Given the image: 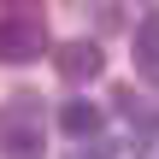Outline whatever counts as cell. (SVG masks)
<instances>
[{"label": "cell", "mask_w": 159, "mask_h": 159, "mask_svg": "<svg viewBox=\"0 0 159 159\" xmlns=\"http://www.w3.org/2000/svg\"><path fill=\"white\" fill-rule=\"evenodd\" d=\"M41 100L35 94H12L0 100V153L6 159H41Z\"/></svg>", "instance_id": "obj_1"}, {"label": "cell", "mask_w": 159, "mask_h": 159, "mask_svg": "<svg viewBox=\"0 0 159 159\" xmlns=\"http://www.w3.org/2000/svg\"><path fill=\"white\" fill-rule=\"evenodd\" d=\"M47 53V18L30 6L0 12V65H30Z\"/></svg>", "instance_id": "obj_2"}, {"label": "cell", "mask_w": 159, "mask_h": 159, "mask_svg": "<svg viewBox=\"0 0 159 159\" xmlns=\"http://www.w3.org/2000/svg\"><path fill=\"white\" fill-rule=\"evenodd\" d=\"M53 71L65 83H94L106 71V53H100V41H65V47H53Z\"/></svg>", "instance_id": "obj_3"}, {"label": "cell", "mask_w": 159, "mask_h": 159, "mask_svg": "<svg viewBox=\"0 0 159 159\" xmlns=\"http://www.w3.org/2000/svg\"><path fill=\"white\" fill-rule=\"evenodd\" d=\"M59 130H65L71 142H89V136H100V106H94V100H65V112H59Z\"/></svg>", "instance_id": "obj_4"}, {"label": "cell", "mask_w": 159, "mask_h": 159, "mask_svg": "<svg viewBox=\"0 0 159 159\" xmlns=\"http://www.w3.org/2000/svg\"><path fill=\"white\" fill-rule=\"evenodd\" d=\"M136 65H142L148 77H159V12H148V18L136 24Z\"/></svg>", "instance_id": "obj_5"}]
</instances>
